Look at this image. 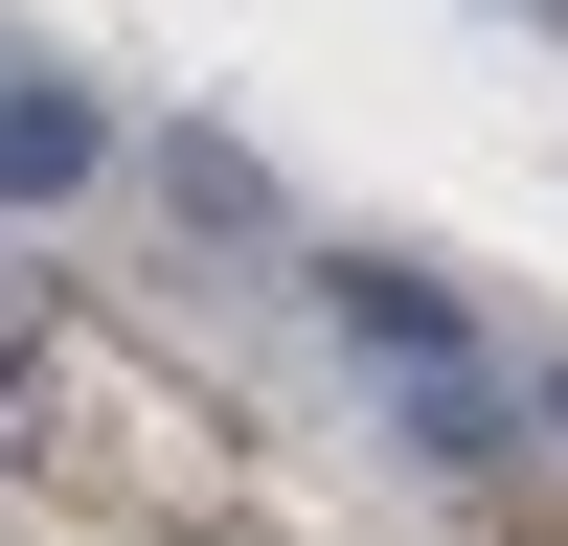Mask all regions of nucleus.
I'll return each mask as SVG.
<instances>
[{
    "label": "nucleus",
    "mask_w": 568,
    "mask_h": 546,
    "mask_svg": "<svg viewBox=\"0 0 568 546\" xmlns=\"http://www.w3.org/2000/svg\"><path fill=\"white\" fill-rule=\"evenodd\" d=\"M546 433H568V364H546Z\"/></svg>",
    "instance_id": "nucleus-3"
},
{
    "label": "nucleus",
    "mask_w": 568,
    "mask_h": 546,
    "mask_svg": "<svg viewBox=\"0 0 568 546\" xmlns=\"http://www.w3.org/2000/svg\"><path fill=\"white\" fill-rule=\"evenodd\" d=\"M91 182H114V114H91V91H23V69H0V205H91Z\"/></svg>",
    "instance_id": "nucleus-1"
},
{
    "label": "nucleus",
    "mask_w": 568,
    "mask_h": 546,
    "mask_svg": "<svg viewBox=\"0 0 568 546\" xmlns=\"http://www.w3.org/2000/svg\"><path fill=\"white\" fill-rule=\"evenodd\" d=\"M318 296H342V342H387V364H455V342H478V318H455V273H409V251H342Z\"/></svg>",
    "instance_id": "nucleus-2"
}]
</instances>
